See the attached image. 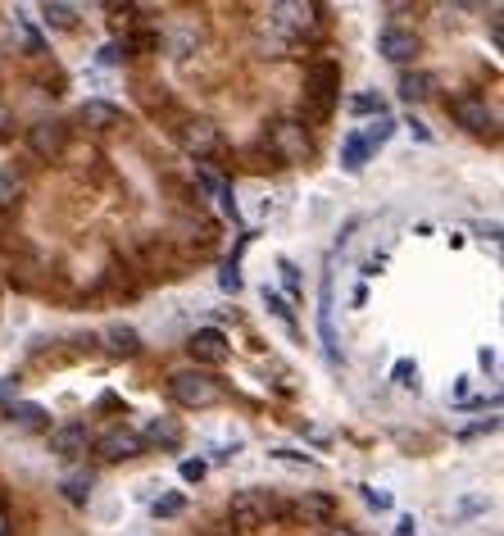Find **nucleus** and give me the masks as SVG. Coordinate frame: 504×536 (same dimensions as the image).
<instances>
[{
    "instance_id": "obj_1",
    "label": "nucleus",
    "mask_w": 504,
    "mask_h": 536,
    "mask_svg": "<svg viewBox=\"0 0 504 536\" xmlns=\"http://www.w3.org/2000/svg\"><path fill=\"white\" fill-rule=\"evenodd\" d=\"M168 396H173V405L182 409H214L223 405V382L209 373V368H178V373H168Z\"/></svg>"
},
{
    "instance_id": "obj_2",
    "label": "nucleus",
    "mask_w": 504,
    "mask_h": 536,
    "mask_svg": "<svg viewBox=\"0 0 504 536\" xmlns=\"http://www.w3.org/2000/svg\"><path fill=\"white\" fill-rule=\"evenodd\" d=\"M268 28L291 41H309L323 32V5L318 0H277L268 10Z\"/></svg>"
},
{
    "instance_id": "obj_3",
    "label": "nucleus",
    "mask_w": 504,
    "mask_h": 536,
    "mask_svg": "<svg viewBox=\"0 0 504 536\" xmlns=\"http://www.w3.org/2000/svg\"><path fill=\"white\" fill-rule=\"evenodd\" d=\"M268 150L277 164H309L314 159V141L300 119H273L268 123Z\"/></svg>"
},
{
    "instance_id": "obj_4",
    "label": "nucleus",
    "mask_w": 504,
    "mask_h": 536,
    "mask_svg": "<svg viewBox=\"0 0 504 536\" xmlns=\"http://www.w3.org/2000/svg\"><path fill=\"white\" fill-rule=\"evenodd\" d=\"M268 518H277L273 491L246 487V491H237V496L228 500V523L237 527V532H259V527H268Z\"/></svg>"
},
{
    "instance_id": "obj_5",
    "label": "nucleus",
    "mask_w": 504,
    "mask_h": 536,
    "mask_svg": "<svg viewBox=\"0 0 504 536\" xmlns=\"http://www.w3.org/2000/svg\"><path fill=\"white\" fill-rule=\"evenodd\" d=\"M91 450H96L105 464H128V459H141V455H146V441H141L137 427L114 423V427H105L100 437H91Z\"/></svg>"
},
{
    "instance_id": "obj_6",
    "label": "nucleus",
    "mask_w": 504,
    "mask_h": 536,
    "mask_svg": "<svg viewBox=\"0 0 504 536\" xmlns=\"http://www.w3.org/2000/svg\"><path fill=\"white\" fill-rule=\"evenodd\" d=\"M450 119H455L464 132H473V137L495 132V110L486 105L482 91H459V96L450 100Z\"/></svg>"
},
{
    "instance_id": "obj_7",
    "label": "nucleus",
    "mask_w": 504,
    "mask_h": 536,
    "mask_svg": "<svg viewBox=\"0 0 504 536\" xmlns=\"http://www.w3.org/2000/svg\"><path fill=\"white\" fill-rule=\"evenodd\" d=\"M182 150H187L196 164H205V159H214L218 150H223V128H218L214 119H187L182 123Z\"/></svg>"
},
{
    "instance_id": "obj_8",
    "label": "nucleus",
    "mask_w": 504,
    "mask_h": 536,
    "mask_svg": "<svg viewBox=\"0 0 504 536\" xmlns=\"http://www.w3.org/2000/svg\"><path fill=\"white\" fill-rule=\"evenodd\" d=\"M418 50H423V41H418V32L414 28H382V37H377V55H382L386 64H414L418 60Z\"/></svg>"
},
{
    "instance_id": "obj_9",
    "label": "nucleus",
    "mask_w": 504,
    "mask_h": 536,
    "mask_svg": "<svg viewBox=\"0 0 504 536\" xmlns=\"http://www.w3.org/2000/svg\"><path fill=\"white\" fill-rule=\"evenodd\" d=\"M0 55H41V32L19 14L0 19Z\"/></svg>"
},
{
    "instance_id": "obj_10",
    "label": "nucleus",
    "mask_w": 504,
    "mask_h": 536,
    "mask_svg": "<svg viewBox=\"0 0 504 536\" xmlns=\"http://www.w3.org/2000/svg\"><path fill=\"white\" fill-rule=\"evenodd\" d=\"M64 146H69V123H60V119H37L28 128V150L37 159H60L64 155Z\"/></svg>"
},
{
    "instance_id": "obj_11",
    "label": "nucleus",
    "mask_w": 504,
    "mask_h": 536,
    "mask_svg": "<svg viewBox=\"0 0 504 536\" xmlns=\"http://www.w3.org/2000/svg\"><path fill=\"white\" fill-rule=\"evenodd\" d=\"M46 441H50V455L69 459V464H78V459L91 450V432H87V423H78V418H69V423H60V427H50Z\"/></svg>"
},
{
    "instance_id": "obj_12",
    "label": "nucleus",
    "mask_w": 504,
    "mask_h": 536,
    "mask_svg": "<svg viewBox=\"0 0 504 536\" xmlns=\"http://www.w3.org/2000/svg\"><path fill=\"white\" fill-rule=\"evenodd\" d=\"M187 355H191V364L196 368H205V364L214 368V364H223V359L232 355V341L223 337L218 328H196L187 337Z\"/></svg>"
},
{
    "instance_id": "obj_13",
    "label": "nucleus",
    "mask_w": 504,
    "mask_h": 536,
    "mask_svg": "<svg viewBox=\"0 0 504 536\" xmlns=\"http://www.w3.org/2000/svg\"><path fill=\"white\" fill-rule=\"evenodd\" d=\"M336 91H341V69H336V64H314L305 78V96H309V105H314V114L332 110Z\"/></svg>"
},
{
    "instance_id": "obj_14",
    "label": "nucleus",
    "mask_w": 504,
    "mask_h": 536,
    "mask_svg": "<svg viewBox=\"0 0 504 536\" xmlns=\"http://www.w3.org/2000/svg\"><path fill=\"white\" fill-rule=\"evenodd\" d=\"M78 123L82 128H91V132H119V128H128V114L114 105V100H82V110H78Z\"/></svg>"
},
{
    "instance_id": "obj_15",
    "label": "nucleus",
    "mask_w": 504,
    "mask_h": 536,
    "mask_svg": "<svg viewBox=\"0 0 504 536\" xmlns=\"http://www.w3.org/2000/svg\"><path fill=\"white\" fill-rule=\"evenodd\" d=\"M332 273H323V287H318V337H323V350L332 364H341V341H336V323H332Z\"/></svg>"
},
{
    "instance_id": "obj_16",
    "label": "nucleus",
    "mask_w": 504,
    "mask_h": 536,
    "mask_svg": "<svg viewBox=\"0 0 504 536\" xmlns=\"http://www.w3.org/2000/svg\"><path fill=\"white\" fill-rule=\"evenodd\" d=\"M164 46H168V55H173V60H187V55H196L200 23L196 19H173V23H168V32H164Z\"/></svg>"
},
{
    "instance_id": "obj_17",
    "label": "nucleus",
    "mask_w": 504,
    "mask_h": 536,
    "mask_svg": "<svg viewBox=\"0 0 504 536\" xmlns=\"http://www.w3.org/2000/svg\"><path fill=\"white\" fill-rule=\"evenodd\" d=\"M141 441H146V446H159V450H178L182 446V423L178 418H168V414H155V418H146Z\"/></svg>"
},
{
    "instance_id": "obj_18",
    "label": "nucleus",
    "mask_w": 504,
    "mask_h": 536,
    "mask_svg": "<svg viewBox=\"0 0 504 536\" xmlns=\"http://www.w3.org/2000/svg\"><path fill=\"white\" fill-rule=\"evenodd\" d=\"M100 341H105V350L114 359H132L141 350V332L132 328V323H109V328L100 332Z\"/></svg>"
},
{
    "instance_id": "obj_19",
    "label": "nucleus",
    "mask_w": 504,
    "mask_h": 536,
    "mask_svg": "<svg viewBox=\"0 0 504 536\" xmlns=\"http://www.w3.org/2000/svg\"><path fill=\"white\" fill-rule=\"evenodd\" d=\"M296 514L305 518V523H323V527H332V523H336V500L327 496V491H305V496L296 500Z\"/></svg>"
},
{
    "instance_id": "obj_20",
    "label": "nucleus",
    "mask_w": 504,
    "mask_h": 536,
    "mask_svg": "<svg viewBox=\"0 0 504 536\" xmlns=\"http://www.w3.org/2000/svg\"><path fill=\"white\" fill-rule=\"evenodd\" d=\"M436 87H441V82H436V73H423V69H405L400 73V100H409V105H418V100H432L436 96Z\"/></svg>"
},
{
    "instance_id": "obj_21",
    "label": "nucleus",
    "mask_w": 504,
    "mask_h": 536,
    "mask_svg": "<svg viewBox=\"0 0 504 536\" xmlns=\"http://www.w3.org/2000/svg\"><path fill=\"white\" fill-rule=\"evenodd\" d=\"M41 19H46V28H55V32H73V28H78V5L46 0V5H41Z\"/></svg>"
},
{
    "instance_id": "obj_22",
    "label": "nucleus",
    "mask_w": 504,
    "mask_h": 536,
    "mask_svg": "<svg viewBox=\"0 0 504 536\" xmlns=\"http://www.w3.org/2000/svg\"><path fill=\"white\" fill-rule=\"evenodd\" d=\"M23 200V169L19 164H0V209H14Z\"/></svg>"
},
{
    "instance_id": "obj_23",
    "label": "nucleus",
    "mask_w": 504,
    "mask_h": 536,
    "mask_svg": "<svg viewBox=\"0 0 504 536\" xmlns=\"http://www.w3.org/2000/svg\"><path fill=\"white\" fill-rule=\"evenodd\" d=\"M391 137H396V119H391V114H377L368 128H359V141L368 146V155H373V150H382Z\"/></svg>"
},
{
    "instance_id": "obj_24",
    "label": "nucleus",
    "mask_w": 504,
    "mask_h": 536,
    "mask_svg": "<svg viewBox=\"0 0 504 536\" xmlns=\"http://www.w3.org/2000/svg\"><path fill=\"white\" fill-rule=\"evenodd\" d=\"M368 164V146L359 141V132H350L346 141H341V169L346 173H359Z\"/></svg>"
},
{
    "instance_id": "obj_25",
    "label": "nucleus",
    "mask_w": 504,
    "mask_h": 536,
    "mask_svg": "<svg viewBox=\"0 0 504 536\" xmlns=\"http://www.w3.org/2000/svg\"><path fill=\"white\" fill-rule=\"evenodd\" d=\"M60 491H64V500H69V505H87V496H91V473H64V477H60Z\"/></svg>"
},
{
    "instance_id": "obj_26",
    "label": "nucleus",
    "mask_w": 504,
    "mask_h": 536,
    "mask_svg": "<svg viewBox=\"0 0 504 536\" xmlns=\"http://www.w3.org/2000/svg\"><path fill=\"white\" fill-rule=\"evenodd\" d=\"M10 423H19V427H46L50 414L41 405H10Z\"/></svg>"
},
{
    "instance_id": "obj_27",
    "label": "nucleus",
    "mask_w": 504,
    "mask_h": 536,
    "mask_svg": "<svg viewBox=\"0 0 504 536\" xmlns=\"http://www.w3.org/2000/svg\"><path fill=\"white\" fill-rule=\"evenodd\" d=\"M350 110L355 114H386V100L377 96V91H359V96H350Z\"/></svg>"
},
{
    "instance_id": "obj_28",
    "label": "nucleus",
    "mask_w": 504,
    "mask_h": 536,
    "mask_svg": "<svg viewBox=\"0 0 504 536\" xmlns=\"http://www.w3.org/2000/svg\"><path fill=\"white\" fill-rule=\"evenodd\" d=\"M391 382H396L400 391H418V364L414 359H400L396 373H391Z\"/></svg>"
},
{
    "instance_id": "obj_29",
    "label": "nucleus",
    "mask_w": 504,
    "mask_h": 536,
    "mask_svg": "<svg viewBox=\"0 0 504 536\" xmlns=\"http://www.w3.org/2000/svg\"><path fill=\"white\" fill-rule=\"evenodd\" d=\"M132 60V41H105L100 46V64H123Z\"/></svg>"
},
{
    "instance_id": "obj_30",
    "label": "nucleus",
    "mask_w": 504,
    "mask_h": 536,
    "mask_svg": "<svg viewBox=\"0 0 504 536\" xmlns=\"http://www.w3.org/2000/svg\"><path fill=\"white\" fill-rule=\"evenodd\" d=\"M359 496H364V505L377 509V514H382V509H391V491H377V487H368V482H359Z\"/></svg>"
},
{
    "instance_id": "obj_31",
    "label": "nucleus",
    "mask_w": 504,
    "mask_h": 536,
    "mask_svg": "<svg viewBox=\"0 0 504 536\" xmlns=\"http://www.w3.org/2000/svg\"><path fill=\"white\" fill-rule=\"evenodd\" d=\"M277 273H282V287H287L291 296H300V268L291 264V259H277Z\"/></svg>"
},
{
    "instance_id": "obj_32",
    "label": "nucleus",
    "mask_w": 504,
    "mask_h": 536,
    "mask_svg": "<svg viewBox=\"0 0 504 536\" xmlns=\"http://www.w3.org/2000/svg\"><path fill=\"white\" fill-rule=\"evenodd\" d=\"M264 305H268V309H273V314H277V318H282V323H287V328H296V318H291L287 300L277 296V291H268V287H264Z\"/></svg>"
},
{
    "instance_id": "obj_33",
    "label": "nucleus",
    "mask_w": 504,
    "mask_h": 536,
    "mask_svg": "<svg viewBox=\"0 0 504 536\" xmlns=\"http://www.w3.org/2000/svg\"><path fill=\"white\" fill-rule=\"evenodd\" d=\"M209 464L205 459H182V482H205Z\"/></svg>"
},
{
    "instance_id": "obj_34",
    "label": "nucleus",
    "mask_w": 504,
    "mask_h": 536,
    "mask_svg": "<svg viewBox=\"0 0 504 536\" xmlns=\"http://www.w3.org/2000/svg\"><path fill=\"white\" fill-rule=\"evenodd\" d=\"M182 505H187L182 496H164V500H155V514H159V518H178Z\"/></svg>"
},
{
    "instance_id": "obj_35",
    "label": "nucleus",
    "mask_w": 504,
    "mask_h": 536,
    "mask_svg": "<svg viewBox=\"0 0 504 536\" xmlns=\"http://www.w3.org/2000/svg\"><path fill=\"white\" fill-rule=\"evenodd\" d=\"M268 455L282 459V464H314V455H300V450H287V446H282V450H268Z\"/></svg>"
},
{
    "instance_id": "obj_36",
    "label": "nucleus",
    "mask_w": 504,
    "mask_h": 536,
    "mask_svg": "<svg viewBox=\"0 0 504 536\" xmlns=\"http://www.w3.org/2000/svg\"><path fill=\"white\" fill-rule=\"evenodd\" d=\"M218 287H223V291H232V296H237V291H241V273H237V264H228V268H223V278H218Z\"/></svg>"
},
{
    "instance_id": "obj_37",
    "label": "nucleus",
    "mask_w": 504,
    "mask_h": 536,
    "mask_svg": "<svg viewBox=\"0 0 504 536\" xmlns=\"http://www.w3.org/2000/svg\"><path fill=\"white\" fill-rule=\"evenodd\" d=\"M323 536H359L355 527H346V523H332V527H323Z\"/></svg>"
},
{
    "instance_id": "obj_38",
    "label": "nucleus",
    "mask_w": 504,
    "mask_h": 536,
    "mask_svg": "<svg viewBox=\"0 0 504 536\" xmlns=\"http://www.w3.org/2000/svg\"><path fill=\"white\" fill-rule=\"evenodd\" d=\"M396 536H418V523H414V518H400V523H396Z\"/></svg>"
},
{
    "instance_id": "obj_39",
    "label": "nucleus",
    "mask_w": 504,
    "mask_h": 536,
    "mask_svg": "<svg viewBox=\"0 0 504 536\" xmlns=\"http://www.w3.org/2000/svg\"><path fill=\"white\" fill-rule=\"evenodd\" d=\"M477 364H482V368H495V350L482 346V350H477Z\"/></svg>"
},
{
    "instance_id": "obj_40",
    "label": "nucleus",
    "mask_w": 504,
    "mask_h": 536,
    "mask_svg": "<svg viewBox=\"0 0 504 536\" xmlns=\"http://www.w3.org/2000/svg\"><path fill=\"white\" fill-rule=\"evenodd\" d=\"M5 132H10V105L0 100V137H5Z\"/></svg>"
},
{
    "instance_id": "obj_41",
    "label": "nucleus",
    "mask_w": 504,
    "mask_h": 536,
    "mask_svg": "<svg viewBox=\"0 0 504 536\" xmlns=\"http://www.w3.org/2000/svg\"><path fill=\"white\" fill-rule=\"evenodd\" d=\"M0 536H10V514L0 509Z\"/></svg>"
}]
</instances>
